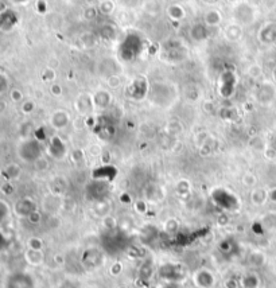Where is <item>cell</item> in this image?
Segmentation results:
<instances>
[{
    "instance_id": "obj_1",
    "label": "cell",
    "mask_w": 276,
    "mask_h": 288,
    "mask_svg": "<svg viewBox=\"0 0 276 288\" xmlns=\"http://www.w3.org/2000/svg\"><path fill=\"white\" fill-rule=\"evenodd\" d=\"M103 247L108 255H119L127 248V237L122 230H108L103 237Z\"/></svg>"
},
{
    "instance_id": "obj_2",
    "label": "cell",
    "mask_w": 276,
    "mask_h": 288,
    "mask_svg": "<svg viewBox=\"0 0 276 288\" xmlns=\"http://www.w3.org/2000/svg\"><path fill=\"white\" fill-rule=\"evenodd\" d=\"M159 276L167 283H180V281H183L185 277L183 267L175 264V262L163 264L162 267H159Z\"/></svg>"
},
{
    "instance_id": "obj_3",
    "label": "cell",
    "mask_w": 276,
    "mask_h": 288,
    "mask_svg": "<svg viewBox=\"0 0 276 288\" xmlns=\"http://www.w3.org/2000/svg\"><path fill=\"white\" fill-rule=\"evenodd\" d=\"M19 156L25 160V162H37L39 160L42 155L41 144L37 140H26L23 141L18 148Z\"/></svg>"
},
{
    "instance_id": "obj_4",
    "label": "cell",
    "mask_w": 276,
    "mask_h": 288,
    "mask_svg": "<svg viewBox=\"0 0 276 288\" xmlns=\"http://www.w3.org/2000/svg\"><path fill=\"white\" fill-rule=\"evenodd\" d=\"M6 288H35V281L26 272H14L7 277Z\"/></svg>"
},
{
    "instance_id": "obj_5",
    "label": "cell",
    "mask_w": 276,
    "mask_h": 288,
    "mask_svg": "<svg viewBox=\"0 0 276 288\" xmlns=\"http://www.w3.org/2000/svg\"><path fill=\"white\" fill-rule=\"evenodd\" d=\"M82 264L85 268L88 270H96L97 267H100L103 264V253L99 249L95 248H89L82 253Z\"/></svg>"
},
{
    "instance_id": "obj_6",
    "label": "cell",
    "mask_w": 276,
    "mask_h": 288,
    "mask_svg": "<svg viewBox=\"0 0 276 288\" xmlns=\"http://www.w3.org/2000/svg\"><path fill=\"white\" fill-rule=\"evenodd\" d=\"M194 283L198 288H213L216 284V276L209 270H199L194 275Z\"/></svg>"
},
{
    "instance_id": "obj_7",
    "label": "cell",
    "mask_w": 276,
    "mask_h": 288,
    "mask_svg": "<svg viewBox=\"0 0 276 288\" xmlns=\"http://www.w3.org/2000/svg\"><path fill=\"white\" fill-rule=\"evenodd\" d=\"M35 203H34L33 200H30V198H22V200H19L18 202L15 203V207L14 210L15 213L19 215V217H27L29 218L30 215L35 213Z\"/></svg>"
},
{
    "instance_id": "obj_8",
    "label": "cell",
    "mask_w": 276,
    "mask_h": 288,
    "mask_svg": "<svg viewBox=\"0 0 276 288\" xmlns=\"http://www.w3.org/2000/svg\"><path fill=\"white\" fill-rule=\"evenodd\" d=\"M25 259L29 262L30 266L33 267H39L41 264H43L44 261V255L42 251H35V249H27V252L25 253Z\"/></svg>"
},
{
    "instance_id": "obj_9",
    "label": "cell",
    "mask_w": 276,
    "mask_h": 288,
    "mask_svg": "<svg viewBox=\"0 0 276 288\" xmlns=\"http://www.w3.org/2000/svg\"><path fill=\"white\" fill-rule=\"evenodd\" d=\"M259 277L254 274H248L243 277V287L244 288H258Z\"/></svg>"
},
{
    "instance_id": "obj_10",
    "label": "cell",
    "mask_w": 276,
    "mask_h": 288,
    "mask_svg": "<svg viewBox=\"0 0 276 288\" xmlns=\"http://www.w3.org/2000/svg\"><path fill=\"white\" fill-rule=\"evenodd\" d=\"M4 174L7 175L8 179H15V178L19 177V174H20V169H19L16 164H10V166L6 167Z\"/></svg>"
},
{
    "instance_id": "obj_11",
    "label": "cell",
    "mask_w": 276,
    "mask_h": 288,
    "mask_svg": "<svg viewBox=\"0 0 276 288\" xmlns=\"http://www.w3.org/2000/svg\"><path fill=\"white\" fill-rule=\"evenodd\" d=\"M27 245H29V249L42 251V248H43V241H42L41 238H38V237H33V238H30Z\"/></svg>"
},
{
    "instance_id": "obj_12",
    "label": "cell",
    "mask_w": 276,
    "mask_h": 288,
    "mask_svg": "<svg viewBox=\"0 0 276 288\" xmlns=\"http://www.w3.org/2000/svg\"><path fill=\"white\" fill-rule=\"evenodd\" d=\"M8 215V206L6 205V202L0 201V221Z\"/></svg>"
},
{
    "instance_id": "obj_13",
    "label": "cell",
    "mask_w": 276,
    "mask_h": 288,
    "mask_svg": "<svg viewBox=\"0 0 276 288\" xmlns=\"http://www.w3.org/2000/svg\"><path fill=\"white\" fill-rule=\"evenodd\" d=\"M7 86H8L7 78H6V76H3V74L0 73V94L7 90Z\"/></svg>"
},
{
    "instance_id": "obj_14",
    "label": "cell",
    "mask_w": 276,
    "mask_h": 288,
    "mask_svg": "<svg viewBox=\"0 0 276 288\" xmlns=\"http://www.w3.org/2000/svg\"><path fill=\"white\" fill-rule=\"evenodd\" d=\"M8 247V240H7V237L4 236L3 233L0 232V252L2 251H4L6 248Z\"/></svg>"
},
{
    "instance_id": "obj_15",
    "label": "cell",
    "mask_w": 276,
    "mask_h": 288,
    "mask_svg": "<svg viewBox=\"0 0 276 288\" xmlns=\"http://www.w3.org/2000/svg\"><path fill=\"white\" fill-rule=\"evenodd\" d=\"M163 288H183L180 283H167L163 285Z\"/></svg>"
},
{
    "instance_id": "obj_16",
    "label": "cell",
    "mask_w": 276,
    "mask_h": 288,
    "mask_svg": "<svg viewBox=\"0 0 276 288\" xmlns=\"http://www.w3.org/2000/svg\"><path fill=\"white\" fill-rule=\"evenodd\" d=\"M86 288H101V287H97V285H90V287H86Z\"/></svg>"
}]
</instances>
